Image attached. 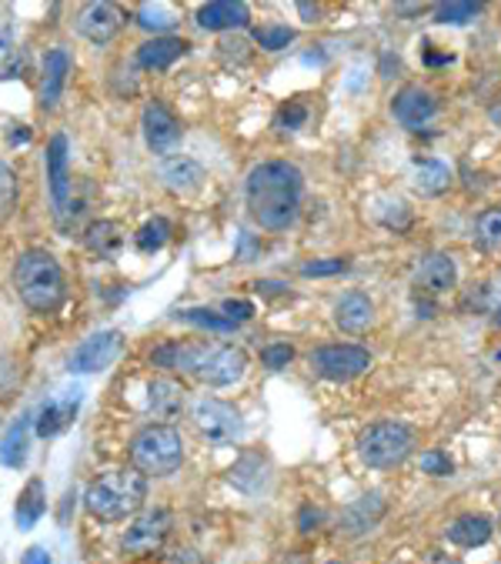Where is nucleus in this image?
I'll return each mask as SVG.
<instances>
[{"label":"nucleus","mask_w":501,"mask_h":564,"mask_svg":"<svg viewBox=\"0 0 501 564\" xmlns=\"http://www.w3.org/2000/svg\"><path fill=\"white\" fill-rule=\"evenodd\" d=\"M244 201L251 221L265 231H287L305 201V174L291 161H261L247 174Z\"/></svg>","instance_id":"obj_1"},{"label":"nucleus","mask_w":501,"mask_h":564,"mask_svg":"<svg viewBox=\"0 0 501 564\" xmlns=\"http://www.w3.org/2000/svg\"><path fill=\"white\" fill-rule=\"evenodd\" d=\"M151 364L164 371H181L197 377L201 384L228 387L244 377L247 355L234 344H211V341H164L151 351Z\"/></svg>","instance_id":"obj_2"},{"label":"nucleus","mask_w":501,"mask_h":564,"mask_svg":"<svg viewBox=\"0 0 501 564\" xmlns=\"http://www.w3.org/2000/svg\"><path fill=\"white\" fill-rule=\"evenodd\" d=\"M147 501V477L138 467H114L98 474L88 495H84V508L98 521H124L144 508Z\"/></svg>","instance_id":"obj_3"},{"label":"nucleus","mask_w":501,"mask_h":564,"mask_svg":"<svg viewBox=\"0 0 501 564\" xmlns=\"http://www.w3.org/2000/svg\"><path fill=\"white\" fill-rule=\"evenodd\" d=\"M14 287L17 297L37 315L57 311L67 297V281L57 265V257L48 251H24L14 265Z\"/></svg>","instance_id":"obj_4"},{"label":"nucleus","mask_w":501,"mask_h":564,"mask_svg":"<svg viewBox=\"0 0 501 564\" xmlns=\"http://www.w3.org/2000/svg\"><path fill=\"white\" fill-rule=\"evenodd\" d=\"M131 461L147 477H167L184 464V438L175 424H147L134 434L131 441Z\"/></svg>","instance_id":"obj_5"},{"label":"nucleus","mask_w":501,"mask_h":564,"mask_svg":"<svg viewBox=\"0 0 501 564\" xmlns=\"http://www.w3.org/2000/svg\"><path fill=\"white\" fill-rule=\"evenodd\" d=\"M414 427L404 421H374L358 434V458L368 467H395L411 458L414 451Z\"/></svg>","instance_id":"obj_6"},{"label":"nucleus","mask_w":501,"mask_h":564,"mask_svg":"<svg viewBox=\"0 0 501 564\" xmlns=\"http://www.w3.org/2000/svg\"><path fill=\"white\" fill-rule=\"evenodd\" d=\"M175 528V514L167 511V508H151V511H141L134 521H131V528L124 531L120 538V548L124 554H131V557H151L164 548L167 535H171Z\"/></svg>","instance_id":"obj_7"},{"label":"nucleus","mask_w":501,"mask_h":564,"mask_svg":"<svg viewBox=\"0 0 501 564\" xmlns=\"http://www.w3.org/2000/svg\"><path fill=\"white\" fill-rule=\"evenodd\" d=\"M311 368L327 381H355L371 368V355L358 344H324L311 351Z\"/></svg>","instance_id":"obj_8"},{"label":"nucleus","mask_w":501,"mask_h":564,"mask_svg":"<svg viewBox=\"0 0 501 564\" xmlns=\"http://www.w3.org/2000/svg\"><path fill=\"white\" fill-rule=\"evenodd\" d=\"M194 424L204 438L215 445H231L244 434V421H241L237 408H231L218 398H201L194 405Z\"/></svg>","instance_id":"obj_9"},{"label":"nucleus","mask_w":501,"mask_h":564,"mask_svg":"<svg viewBox=\"0 0 501 564\" xmlns=\"http://www.w3.org/2000/svg\"><path fill=\"white\" fill-rule=\"evenodd\" d=\"M124 351V334L120 331H98L88 341H80L70 355V371L74 374H98L111 368Z\"/></svg>","instance_id":"obj_10"},{"label":"nucleus","mask_w":501,"mask_h":564,"mask_svg":"<svg viewBox=\"0 0 501 564\" xmlns=\"http://www.w3.org/2000/svg\"><path fill=\"white\" fill-rule=\"evenodd\" d=\"M141 127H144V144L154 151V154H175L178 144H181V120L171 114V107L160 104V101H151L144 107V117H141Z\"/></svg>","instance_id":"obj_11"},{"label":"nucleus","mask_w":501,"mask_h":564,"mask_svg":"<svg viewBox=\"0 0 501 564\" xmlns=\"http://www.w3.org/2000/svg\"><path fill=\"white\" fill-rule=\"evenodd\" d=\"M391 114H395V120H398L401 127L422 130V127H428V124L435 120V114H438V98L428 91V87H422V84H408V87H401V91L395 94Z\"/></svg>","instance_id":"obj_12"},{"label":"nucleus","mask_w":501,"mask_h":564,"mask_svg":"<svg viewBox=\"0 0 501 564\" xmlns=\"http://www.w3.org/2000/svg\"><path fill=\"white\" fill-rule=\"evenodd\" d=\"M458 284V268L451 254H428L414 271V294L422 297H441Z\"/></svg>","instance_id":"obj_13"},{"label":"nucleus","mask_w":501,"mask_h":564,"mask_svg":"<svg viewBox=\"0 0 501 564\" xmlns=\"http://www.w3.org/2000/svg\"><path fill=\"white\" fill-rule=\"evenodd\" d=\"M120 27H124V17L114 4H107V0H94V4H88L77 14V30L91 43H98V48L111 43L120 34Z\"/></svg>","instance_id":"obj_14"},{"label":"nucleus","mask_w":501,"mask_h":564,"mask_svg":"<svg viewBox=\"0 0 501 564\" xmlns=\"http://www.w3.org/2000/svg\"><path fill=\"white\" fill-rule=\"evenodd\" d=\"M388 514V504H385V498L382 495H364V498H358V501H351L345 511H342V535H348V538H361V535H368V531H374L378 528V521Z\"/></svg>","instance_id":"obj_15"},{"label":"nucleus","mask_w":501,"mask_h":564,"mask_svg":"<svg viewBox=\"0 0 501 564\" xmlns=\"http://www.w3.org/2000/svg\"><path fill=\"white\" fill-rule=\"evenodd\" d=\"M77 405H80V390H64L61 398H51L37 411V421H34L37 438H57L61 431H67L77 414Z\"/></svg>","instance_id":"obj_16"},{"label":"nucleus","mask_w":501,"mask_h":564,"mask_svg":"<svg viewBox=\"0 0 501 564\" xmlns=\"http://www.w3.org/2000/svg\"><path fill=\"white\" fill-rule=\"evenodd\" d=\"M188 51H191V43L184 37L157 34V37L144 40L138 48V67H144V70H167L178 57H184Z\"/></svg>","instance_id":"obj_17"},{"label":"nucleus","mask_w":501,"mask_h":564,"mask_svg":"<svg viewBox=\"0 0 501 564\" xmlns=\"http://www.w3.org/2000/svg\"><path fill=\"white\" fill-rule=\"evenodd\" d=\"M334 324L345 334H364L374 324V300L361 291L342 294V300L334 304Z\"/></svg>","instance_id":"obj_18"},{"label":"nucleus","mask_w":501,"mask_h":564,"mask_svg":"<svg viewBox=\"0 0 501 564\" xmlns=\"http://www.w3.org/2000/svg\"><path fill=\"white\" fill-rule=\"evenodd\" d=\"M48 188H51V204L54 210H64L67 207V197H70V178H67V138L64 134H54L48 141Z\"/></svg>","instance_id":"obj_19"},{"label":"nucleus","mask_w":501,"mask_h":564,"mask_svg":"<svg viewBox=\"0 0 501 564\" xmlns=\"http://www.w3.org/2000/svg\"><path fill=\"white\" fill-rule=\"evenodd\" d=\"M247 21H251V11L247 4H237V0H211V4H204L197 11V27L211 34L247 27Z\"/></svg>","instance_id":"obj_20"},{"label":"nucleus","mask_w":501,"mask_h":564,"mask_svg":"<svg viewBox=\"0 0 501 564\" xmlns=\"http://www.w3.org/2000/svg\"><path fill=\"white\" fill-rule=\"evenodd\" d=\"M67 74H70V54L54 48L48 51L44 57V74H40V107L44 111H54L61 94H64V84H67Z\"/></svg>","instance_id":"obj_21"},{"label":"nucleus","mask_w":501,"mask_h":564,"mask_svg":"<svg viewBox=\"0 0 501 564\" xmlns=\"http://www.w3.org/2000/svg\"><path fill=\"white\" fill-rule=\"evenodd\" d=\"M268 474H271V464H268L265 454L244 451V454L231 464L228 482H231L234 488H241L244 495H258V491H265V485H268Z\"/></svg>","instance_id":"obj_22"},{"label":"nucleus","mask_w":501,"mask_h":564,"mask_svg":"<svg viewBox=\"0 0 501 564\" xmlns=\"http://www.w3.org/2000/svg\"><path fill=\"white\" fill-rule=\"evenodd\" d=\"M160 181L171 194H194L204 184V167L194 157H167L160 164Z\"/></svg>","instance_id":"obj_23"},{"label":"nucleus","mask_w":501,"mask_h":564,"mask_svg":"<svg viewBox=\"0 0 501 564\" xmlns=\"http://www.w3.org/2000/svg\"><path fill=\"white\" fill-rule=\"evenodd\" d=\"M411 184L422 197H438L451 188V167L438 157H414L411 161Z\"/></svg>","instance_id":"obj_24"},{"label":"nucleus","mask_w":501,"mask_h":564,"mask_svg":"<svg viewBox=\"0 0 501 564\" xmlns=\"http://www.w3.org/2000/svg\"><path fill=\"white\" fill-rule=\"evenodd\" d=\"M147 411L157 418V421H175L181 411H184V387L171 377H157L151 381L147 387Z\"/></svg>","instance_id":"obj_25"},{"label":"nucleus","mask_w":501,"mask_h":564,"mask_svg":"<svg viewBox=\"0 0 501 564\" xmlns=\"http://www.w3.org/2000/svg\"><path fill=\"white\" fill-rule=\"evenodd\" d=\"M494 525H491V517L488 514H462V517H454L451 525H448V541L458 544V548H478L491 538Z\"/></svg>","instance_id":"obj_26"},{"label":"nucleus","mask_w":501,"mask_h":564,"mask_svg":"<svg viewBox=\"0 0 501 564\" xmlns=\"http://www.w3.org/2000/svg\"><path fill=\"white\" fill-rule=\"evenodd\" d=\"M48 511V495H44V482L40 477H30V482L24 485V491L17 495V508H14V521L17 528H34L40 517H44Z\"/></svg>","instance_id":"obj_27"},{"label":"nucleus","mask_w":501,"mask_h":564,"mask_svg":"<svg viewBox=\"0 0 501 564\" xmlns=\"http://www.w3.org/2000/svg\"><path fill=\"white\" fill-rule=\"evenodd\" d=\"M84 244H88L91 254H98V257H104V260L117 257L120 247H124L120 225H117V221H94V225L88 228V234H84Z\"/></svg>","instance_id":"obj_28"},{"label":"nucleus","mask_w":501,"mask_h":564,"mask_svg":"<svg viewBox=\"0 0 501 564\" xmlns=\"http://www.w3.org/2000/svg\"><path fill=\"white\" fill-rule=\"evenodd\" d=\"M30 421L34 414H24L14 421V427L8 431V438L0 441V464L8 467H21L27 461V438H30Z\"/></svg>","instance_id":"obj_29"},{"label":"nucleus","mask_w":501,"mask_h":564,"mask_svg":"<svg viewBox=\"0 0 501 564\" xmlns=\"http://www.w3.org/2000/svg\"><path fill=\"white\" fill-rule=\"evenodd\" d=\"M167 241H171V221H167V217H151V221H144V228L134 234V244L144 254H157Z\"/></svg>","instance_id":"obj_30"},{"label":"nucleus","mask_w":501,"mask_h":564,"mask_svg":"<svg viewBox=\"0 0 501 564\" xmlns=\"http://www.w3.org/2000/svg\"><path fill=\"white\" fill-rule=\"evenodd\" d=\"M475 241L485 251L501 247V207H488L475 217Z\"/></svg>","instance_id":"obj_31"},{"label":"nucleus","mask_w":501,"mask_h":564,"mask_svg":"<svg viewBox=\"0 0 501 564\" xmlns=\"http://www.w3.org/2000/svg\"><path fill=\"white\" fill-rule=\"evenodd\" d=\"M481 14V4H472V0H448V4L435 8V24H451L462 27L468 21H475Z\"/></svg>","instance_id":"obj_32"},{"label":"nucleus","mask_w":501,"mask_h":564,"mask_svg":"<svg viewBox=\"0 0 501 564\" xmlns=\"http://www.w3.org/2000/svg\"><path fill=\"white\" fill-rule=\"evenodd\" d=\"M175 318L184 324H194V328H207V331H234L237 328L231 318H224L218 311H207V308H188V311H178Z\"/></svg>","instance_id":"obj_33"},{"label":"nucleus","mask_w":501,"mask_h":564,"mask_svg":"<svg viewBox=\"0 0 501 564\" xmlns=\"http://www.w3.org/2000/svg\"><path fill=\"white\" fill-rule=\"evenodd\" d=\"M138 24L144 30H171L178 24V17L167 4H141L138 8Z\"/></svg>","instance_id":"obj_34"},{"label":"nucleus","mask_w":501,"mask_h":564,"mask_svg":"<svg viewBox=\"0 0 501 564\" xmlns=\"http://www.w3.org/2000/svg\"><path fill=\"white\" fill-rule=\"evenodd\" d=\"M255 40L261 43V51H284L291 40H295V30L291 27H284V24H265V27H258L255 30Z\"/></svg>","instance_id":"obj_35"},{"label":"nucleus","mask_w":501,"mask_h":564,"mask_svg":"<svg viewBox=\"0 0 501 564\" xmlns=\"http://www.w3.org/2000/svg\"><path fill=\"white\" fill-rule=\"evenodd\" d=\"M348 268H351L348 257H318V260L301 265V274L305 278H331V274H345Z\"/></svg>","instance_id":"obj_36"},{"label":"nucleus","mask_w":501,"mask_h":564,"mask_svg":"<svg viewBox=\"0 0 501 564\" xmlns=\"http://www.w3.org/2000/svg\"><path fill=\"white\" fill-rule=\"evenodd\" d=\"M17 204V174L0 161V217H8Z\"/></svg>","instance_id":"obj_37"},{"label":"nucleus","mask_w":501,"mask_h":564,"mask_svg":"<svg viewBox=\"0 0 501 564\" xmlns=\"http://www.w3.org/2000/svg\"><path fill=\"white\" fill-rule=\"evenodd\" d=\"M308 117H311V111H308L305 101H287V104L278 111V127H281V130H301V127L308 124Z\"/></svg>","instance_id":"obj_38"},{"label":"nucleus","mask_w":501,"mask_h":564,"mask_svg":"<svg viewBox=\"0 0 501 564\" xmlns=\"http://www.w3.org/2000/svg\"><path fill=\"white\" fill-rule=\"evenodd\" d=\"M291 358H295V347H291L287 341H274V344H265V347H261V364L271 368V371L287 368Z\"/></svg>","instance_id":"obj_39"},{"label":"nucleus","mask_w":501,"mask_h":564,"mask_svg":"<svg viewBox=\"0 0 501 564\" xmlns=\"http://www.w3.org/2000/svg\"><path fill=\"white\" fill-rule=\"evenodd\" d=\"M422 471H425V474H432V477H451L454 464H451V458H448L445 451L432 448V451H425V454H422Z\"/></svg>","instance_id":"obj_40"},{"label":"nucleus","mask_w":501,"mask_h":564,"mask_svg":"<svg viewBox=\"0 0 501 564\" xmlns=\"http://www.w3.org/2000/svg\"><path fill=\"white\" fill-rule=\"evenodd\" d=\"M221 311H224V318H231L234 324H241V321H247L251 315H255V304H251V300H224Z\"/></svg>","instance_id":"obj_41"},{"label":"nucleus","mask_w":501,"mask_h":564,"mask_svg":"<svg viewBox=\"0 0 501 564\" xmlns=\"http://www.w3.org/2000/svg\"><path fill=\"white\" fill-rule=\"evenodd\" d=\"M160 564H207V561H204V554L194 551V548H175L171 554L160 557Z\"/></svg>","instance_id":"obj_42"},{"label":"nucleus","mask_w":501,"mask_h":564,"mask_svg":"<svg viewBox=\"0 0 501 564\" xmlns=\"http://www.w3.org/2000/svg\"><path fill=\"white\" fill-rule=\"evenodd\" d=\"M318 525H321V511H318V508H311V504H305V508H301V514H298V528H301V535L318 531Z\"/></svg>","instance_id":"obj_43"},{"label":"nucleus","mask_w":501,"mask_h":564,"mask_svg":"<svg viewBox=\"0 0 501 564\" xmlns=\"http://www.w3.org/2000/svg\"><path fill=\"white\" fill-rule=\"evenodd\" d=\"M14 61V40L0 30V70H8V64Z\"/></svg>","instance_id":"obj_44"},{"label":"nucleus","mask_w":501,"mask_h":564,"mask_svg":"<svg viewBox=\"0 0 501 564\" xmlns=\"http://www.w3.org/2000/svg\"><path fill=\"white\" fill-rule=\"evenodd\" d=\"M255 251H261V244H258L255 238H251V234H241V251H237V260H244V265H247V257L255 254Z\"/></svg>","instance_id":"obj_45"},{"label":"nucleus","mask_w":501,"mask_h":564,"mask_svg":"<svg viewBox=\"0 0 501 564\" xmlns=\"http://www.w3.org/2000/svg\"><path fill=\"white\" fill-rule=\"evenodd\" d=\"M24 564H51L48 548H30V551L24 554Z\"/></svg>","instance_id":"obj_46"},{"label":"nucleus","mask_w":501,"mask_h":564,"mask_svg":"<svg viewBox=\"0 0 501 564\" xmlns=\"http://www.w3.org/2000/svg\"><path fill=\"white\" fill-rule=\"evenodd\" d=\"M255 287H258V294H268V297L271 294H287V284H281V281H258Z\"/></svg>","instance_id":"obj_47"},{"label":"nucleus","mask_w":501,"mask_h":564,"mask_svg":"<svg viewBox=\"0 0 501 564\" xmlns=\"http://www.w3.org/2000/svg\"><path fill=\"white\" fill-rule=\"evenodd\" d=\"M488 117H491V124H494V127H501V91H498V98L491 101V107H488Z\"/></svg>","instance_id":"obj_48"},{"label":"nucleus","mask_w":501,"mask_h":564,"mask_svg":"<svg viewBox=\"0 0 501 564\" xmlns=\"http://www.w3.org/2000/svg\"><path fill=\"white\" fill-rule=\"evenodd\" d=\"M425 64H451V54H432V51H425Z\"/></svg>","instance_id":"obj_49"},{"label":"nucleus","mask_w":501,"mask_h":564,"mask_svg":"<svg viewBox=\"0 0 501 564\" xmlns=\"http://www.w3.org/2000/svg\"><path fill=\"white\" fill-rule=\"evenodd\" d=\"M30 141V130L24 127V130H14V134H11V144H27Z\"/></svg>","instance_id":"obj_50"},{"label":"nucleus","mask_w":501,"mask_h":564,"mask_svg":"<svg viewBox=\"0 0 501 564\" xmlns=\"http://www.w3.org/2000/svg\"><path fill=\"white\" fill-rule=\"evenodd\" d=\"M494 324H498V328H501V308H498V311H494Z\"/></svg>","instance_id":"obj_51"},{"label":"nucleus","mask_w":501,"mask_h":564,"mask_svg":"<svg viewBox=\"0 0 501 564\" xmlns=\"http://www.w3.org/2000/svg\"><path fill=\"white\" fill-rule=\"evenodd\" d=\"M327 564H342V561H327Z\"/></svg>","instance_id":"obj_52"}]
</instances>
